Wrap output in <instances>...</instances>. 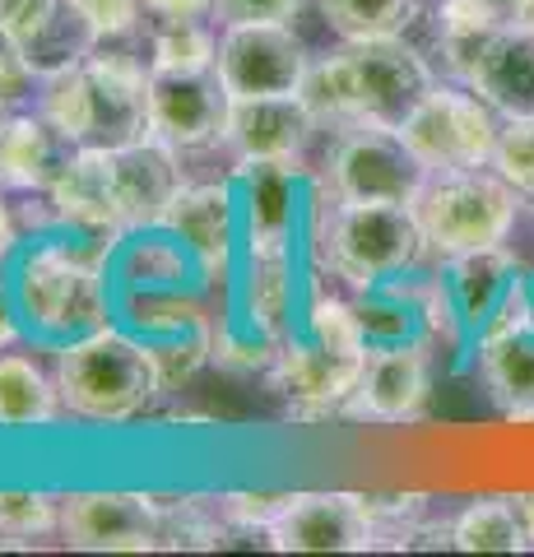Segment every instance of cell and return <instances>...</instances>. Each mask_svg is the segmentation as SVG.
I'll use <instances>...</instances> for the list:
<instances>
[{"instance_id":"obj_1","label":"cell","mask_w":534,"mask_h":557,"mask_svg":"<svg viewBox=\"0 0 534 557\" xmlns=\"http://www.w3.org/2000/svg\"><path fill=\"white\" fill-rule=\"evenodd\" d=\"M112 247L116 242L71 228L24 237V247L0 274H5L10 298L28 325V344H42L51 354V348L116 321Z\"/></svg>"},{"instance_id":"obj_2","label":"cell","mask_w":534,"mask_h":557,"mask_svg":"<svg viewBox=\"0 0 534 557\" xmlns=\"http://www.w3.org/2000/svg\"><path fill=\"white\" fill-rule=\"evenodd\" d=\"M427 251L433 247H427L413 205L339 200L325 190V182L312 186V209H307V256H312V270L344 278L353 293H368L400 274H413Z\"/></svg>"},{"instance_id":"obj_3","label":"cell","mask_w":534,"mask_h":557,"mask_svg":"<svg viewBox=\"0 0 534 557\" xmlns=\"http://www.w3.org/2000/svg\"><path fill=\"white\" fill-rule=\"evenodd\" d=\"M433 65L405 38H353L325 57H312L302 79V98L312 102L321 126H349V121H400L433 94Z\"/></svg>"},{"instance_id":"obj_4","label":"cell","mask_w":534,"mask_h":557,"mask_svg":"<svg viewBox=\"0 0 534 557\" xmlns=\"http://www.w3.org/2000/svg\"><path fill=\"white\" fill-rule=\"evenodd\" d=\"M51 372L65 413L94 428H126L167 395L159 358L126 321H108L71 344L51 348Z\"/></svg>"},{"instance_id":"obj_5","label":"cell","mask_w":534,"mask_h":557,"mask_svg":"<svg viewBox=\"0 0 534 557\" xmlns=\"http://www.w3.org/2000/svg\"><path fill=\"white\" fill-rule=\"evenodd\" d=\"M530 270L507 247L446 256L433 274V339L456 354V368H474L479 348L525 321Z\"/></svg>"},{"instance_id":"obj_6","label":"cell","mask_w":534,"mask_h":557,"mask_svg":"<svg viewBox=\"0 0 534 557\" xmlns=\"http://www.w3.org/2000/svg\"><path fill=\"white\" fill-rule=\"evenodd\" d=\"M516 186L488 168H456V172H433L427 186L419 190V223L423 237L442 260L464 256V251H484L502 247L511 223H516Z\"/></svg>"},{"instance_id":"obj_7","label":"cell","mask_w":534,"mask_h":557,"mask_svg":"<svg viewBox=\"0 0 534 557\" xmlns=\"http://www.w3.org/2000/svg\"><path fill=\"white\" fill-rule=\"evenodd\" d=\"M321 182L339 200H395L413 205L433 172L405 145L400 126L382 121H349L331 131V149L321 163Z\"/></svg>"},{"instance_id":"obj_8","label":"cell","mask_w":534,"mask_h":557,"mask_svg":"<svg viewBox=\"0 0 534 557\" xmlns=\"http://www.w3.org/2000/svg\"><path fill=\"white\" fill-rule=\"evenodd\" d=\"M497 131H502L497 112L464 84H433V94L400 121L405 145L419 153L427 172L488 168L497 153Z\"/></svg>"},{"instance_id":"obj_9","label":"cell","mask_w":534,"mask_h":557,"mask_svg":"<svg viewBox=\"0 0 534 557\" xmlns=\"http://www.w3.org/2000/svg\"><path fill=\"white\" fill-rule=\"evenodd\" d=\"M214 70L233 98L302 94L312 51L293 24H219Z\"/></svg>"},{"instance_id":"obj_10","label":"cell","mask_w":534,"mask_h":557,"mask_svg":"<svg viewBox=\"0 0 534 557\" xmlns=\"http://www.w3.org/2000/svg\"><path fill=\"white\" fill-rule=\"evenodd\" d=\"M243 200V256H284L307 247L312 186L302 163H233Z\"/></svg>"},{"instance_id":"obj_11","label":"cell","mask_w":534,"mask_h":557,"mask_svg":"<svg viewBox=\"0 0 534 557\" xmlns=\"http://www.w3.org/2000/svg\"><path fill=\"white\" fill-rule=\"evenodd\" d=\"M163 502L131 487L61 493V539L75 553H159Z\"/></svg>"},{"instance_id":"obj_12","label":"cell","mask_w":534,"mask_h":557,"mask_svg":"<svg viewBox=\"0 0 534 557\" xmlns=\"http://www.w3.org/2000/svg\"><path fill=\"white\" fill-rule=\"evenodd\" d=\"M233 94L223 89L219 70H149V135L167 139L182 153L223 149Z\"/></svg>"},{"instance_id":"obj_13","label":"cell","mask_w":534,"mask_h":557,"mask_svg":"<svg viewBox=\"0 0 534 557\" xmlns=\"http://www.w3.org/2000/svg\"><path fill=\"white\" fill-rule=\"evenodd\" d=\"M159 223L196 251L204 284L233 288L237 260H243V200H237L233 172L223 182H186Z\"/></svg>"},{"instance_id":"obj_14","label":"cell","mask_w":534,"mask_h":557,"mask_svg":"<svg viewBox=\"0 0 534 557\" xmlns=\"http://www.w3.org/2000/svg\"><path fill=\"white\" fill-rule=\"evenodd\" d=\"M363 376V358L331 354V348L312 344L298 330L280 344V358L270 362V391L288 405L293 423H325V418H344V405Z\"/></svg>"},{"instance_id":"obj_15","label":"cell","mask_w":534,"mask_h":557,"mask_svg":"<svg viewBox=\"0 0 534 557\" xmlns=\"http://www.w3.org/2000/svg\"><path fill=\"white\" fill-rule=\"evenodd\" d=\"M433 344H382L368 348L363 376L344 405V418L353 423H419L433 395Z\"/></svg>"},{"instance_id":"obj_16","label":"cell","mask_w":534,"mask_h":557,"mask_svg":"<svg viewBox=\"0 0 534 557\" xmlns=\"http://www.w3.org/2000/svg\"><path fill=\"white\" fill-rule=\"evenodd\" d=\"M321 131V116L302 94L233 98L223 149L233 153V163H302Z\"/></svg>"},{"instance_id":"obj_17","label":"cell","mask_w":534,"mask_h":557,"mask_svg":"<svg viewBox=\"0 0 534 557\" xmlns=\"http://www.w3.org/2000/svg\"><path fill=\"white\" fill-rule=\"evenodd\" d=\"M265 544L274 553H368L376 530L358 493H293Z\"/></svg>"},{"instance_id":"obj_18","label":"cell","mask_w":534,"mask_h":557,"mask_svg":"<svg viewBox=\"0 0 534 557\" xmlns=\"http://www.w3.org/2000/svg\"><path fill=\"white\" fill-rule=\"evenodd\" d=\"M312 288V265L302 270V251L284 256H243L228 288V307L270 339H288L302 330V302Z\"/></svg>"},{"instance_id":"obj_19","label":"cell","mask_w":534,"mask_h":557,"mask_svg":"<svg viewBox=\"0 0 534 557\" xmlns=\"http://www.w3.org/2000/svg\"><path fill=\"white\" fill-rule=\"evenodd\" d=\"M47 205L57 228L122 242L126 219H122V196H116V177H112V145H79L71 153V163L61 168V177L51 182Z\"/></svg>"},{"instance_id":"obj_20","label":"cell","mask_w":534,"mask_h":557,"mask_svg":"<svg viewBox=\"0 0 534 557\" xmlns=\"http://www.w3.org/2000/svg\"><path fill=\"white\" fill-rule=\"evenodd\" d=\"M112 284H116V302L135 298V293H210L196 251L172 228H163V223L131 228L116 242Z\"/></svg>"},{"instance_id":"obj_21","label":"cell","mask_w":534,"mask_h":557,"mask_svg":"<svg viewBox=\"0 0 534 557\" xmlns=\"http://www.w3.org/2000/svg\"><path fill=\"white\" fill-rule=\"evenodd\" d=\"M182 159H186L182 149H172L167 139L149 131L140 139H126V145H112V177H116V196H122L126 233L159 223L172 196L191 182Z\"/></svg>"},{"instance_id":"obj_22","label":"cell","mask_w":534,"mask_h":557,"mask_svg":"<svg viewBox=\"0 0 534 557\" xmlns=\"http://www.w3.org/2000/svg\"><path fill=\"white\" fill-rule=\"evenodd\" d=\"M368 348L382 344H437L433 339V274H400L390 284L353 293Z\"/></svg>"},{"instance_id":"obj_23","label":"cell","mask_w":534,"mask_h":557,"mask_svg":"<svg viewBox=\"0 0 534 557\" xmlns=\"http://www.w3.org/2000/svg\"><path fill=\"white\" fill-rule=\"evenodd\" d=\"M464 89H474L497 116H534V28H497Z\"/></svg>"},{"instance_id":"obj_24","label":"cell","mask_w":534,"mask_h":557,"mask_svg":"<svg viewBox=\"0 0 534 557\" xmlns=\"http://www.w3.org/2000/svg\"><path fill=\"white\" fill-rule=\"evenodd\" d=\"M79 145H71L51 121L28 108L20 116H10V135H5V172H0V190H14V196H47L51 182L61 177V168L71 163V153Z\"/></svg>"},{"instance_id":"obj_25","label":"cell","mask_w":534,"mask_h":557,"mask_svg":"<svg viewBox=\"0 0 534 557\" xmlns=\"http://www.w3.org/2000/svg\"><path fill=\"white\" fill-rule=\"evenodd\" d=\"M65 418L57 372L28 354H0V432H38Z\"/></svg>"},{"instance_id":"obj_26","label":"cell","mask_w":534,"mask_h":557,"mask_svg":"<svg viewBox=\"0 0 534 557\" xmlns=\"http://www.w3.org/2000/svg\"><path fill=\"white\" fill-rule=\"evenodd\" d=\"M502 24H511V20L502 10H493L488 0H442L433 47H437V61L446 75H451V84H470L479 57L488 51V42L497 38Z\"/></svg>"},{"instance_id":"obj_27","label":"cell","mask_w":534,"mask_h":557,"mask_svg":"<svg viewBox=\"0 0 534 557\" xmlns=\"http://www.w3.org/2000/svg\"><path fill=\"white\" fill-rule=\"evenodd\" d=\"M474 368L484 372V386L493 391V399L502 409L534 405V330L525 321L502 330L497 339L479 348Z\"/></svg>"},{"instance_id":"obj_28","label":"cell","mask_w":534,"mask_h":557,"mask_svg":"<svg viewBox=\"0 0 534 557\" xmlns=\"http://www.w3.org/2000/svg\"><path fill=\"white\" fill-rule=\"evenodd\" d=\"M451 530H456V548L460 553H525V548H534L516 497L470 502V507L451 520Z\"/></svg>"},{"instance_id":"obj_29","label":"cell","mask_w":534,"mask_h":557,"mask_svg":"<svg viewBox=\"0 0 534 557\" xmlns=\"http://www.w3.org/2000/svg\"><path fill=\"white\" fill-rule=\"evenodd\" d=\"M145 51H149V70H214L219 24L214 20H149Z\"/></svg>"},{"instance_id":"obj_30","label":"cell","mask_w":534,"mask_h":557,"mask_svg":"<svg viewBox=\"0 0 534 557\" xmlns=\"http://www.w3.org/2000/svg\"><path fill=\"white\" fill-rule=\"evenodd\" d=\"M316 10L339 42L405 38V28L423 14V0H316Z\"/></svg>"},{"instance_id":"obj_31","label":"cell","mask_w":534,"mask_h":557,"mask_svg":"<svg viewBox=\"0 0 534 557\" xmlns=\"http://www.w3.org/2000/svg\"><path fill=\"white\" fill-rule=\"evenodd\" d=\"M302 335L321 348H331V354L368 358V335H363V321H358V302L335 298L321 284V270H312V288H307V302H302Z\"/></svg>"},{"instance_id":"obj_32","label":"cell","mask_w":534,"mask_h":557,"mask_svg":"<svg viewBox=\"0 0 534 557\" xmlns=\"http://www.w3.org/2000/svg\"><path fill=\"white\" fill-rule=\"evenodd\" d=\"M61 534V497L42 487H0V548H33Z\"/></svg>"},{"instance_id":"obj_33","label":"cell","mask_w":534,"mask_h":557,"mask_svg":"<svg viewBox=\"0 0 534 557\" xmlns=\"http://www.w3.org/2000/svg\"><path fill=\"white\" fill-rule=\"evenodd\" d=\"M274 358H280V339H270L265 330L243 321L233 307L219 311V325H214V368L219 372H233V376L261 372L265 376Z\"/></svg>"},{"instance_id":"obj_34","label":"cell","mask_w":534,"mask_h":557,"mask_svg":"<svg viewBox=\"0 0 534 557\" xmlns=\"http://www.w3.org/2000/svg\"><path fill=\"white\" fill-rule=\"evenodd\" d=\"M98 42H102L98 33L84 24L71 5H65L57 20H51V28L42 33V38H38V42H28L24 51H28L33 70H38V75L47 79V75H61V70H71V65H84Z\"/></svg>"},{"instance_id":"obj_35","label":"cell","mask_w":534,"mask_h":557,"mask_svg":"<svg viewBox=\"0 0 534 557\" xmlns=\"http://www.w3.org/2000/svg\"><path fill=\"white\" fill-rule=\"evenodd\" d=\"M163 502V497H159ZM223 534H228V525H223L219 507L210 511L204 502H163V525H159V548L167 553H210L223 544Z\"/></svg>"},{"instance_id":"obj_36","label":"cell","mask_w":534,"mask_h":557,"mask_svg":"<svg viewBox=\"0 0 534 557\" xmlns=\"http://www.w3.org/2000/svg\"><path fill=\"white\" fill-rule=\"evenodd\" d=\"M493 168L516 186L521 200H534V116H502Z\"/></svg>"},{"instance_id":"obj_37","label":"cell","mask_w":534,"mask_h":557,"mask_svg":"<svg viewBox=\"0 0 534 557\" xmlns=\"http://www.w3.org/2000/svg\"><path fill=\"white\" fill-rule=\"evenodd\" d=\"M38 89H42V75L33 70L24 42H14L0 28V116H20L28 108H38Z\"/></svg>"},{"instance_id":"obj_38","label":"cell","mask_w":534,"mask_h":557,"mask_svg":"<svg viewBox=\"0 0 534 557\" xmlns=\"http://www.w3.org/2000/svg\"><path fill=\"white\" fill-rule=\"evenodd\" d=\"M293 493H223L214 507L223 516V525L237 534H270V525L284 516Z\"/></svg>"},{"instance_id":"obj_39","label":"cell","mask_w":534,"mask_h":557,"mask_svg":"<svg viewBox=\"0 0 534 557\" xmlns=\"http://www.w3.org/2000/svg\"><path fill=\"white\" fill-rule=\"evenodd\" d=\"M65 5H71L98 38H131V33H140L149 24L145 0H65Z\"/></svg>"},{"instance_id":"obj_40","label":"cell","mask_w":534,"mask_h":557,"mask_svg":"<svg viewBox=\"0 0 534 557\" xmlns=\"http://www.w3.org/2000/svg\"><path fill=\"white\" fill-rule=\"evenodd\" d=\"M65 10V0H0V28L10 33L14 42H38L51 28V20Z\"/></svg>"},{"instance_id":"obj_41","label":"cell","mask_w":534,"mask_h":557,"mask_svg":"<svg viewBox=\"0 0 534 557\" xmlns=\"http://www.w3.org/2000/svg\"><path fill=\"white\" fill-rule=\"evenodd\" d=\"M312 0H214V24H293Z\"/></svg>"},{"instance_id":"obj_42","label":"cell","mask_w":534,"mask_h":557,"mask_svg":"<svg viewBox=\"0 0 534 557\" xmlns=\"http://www.w3.org/2000/svg\"><path fill=\"white\" fill-rule=\"evenodd\" d=\"M149 20H214V0H145Z\"/></svg>"},{"instance_id":"obj_43","label":"cell","mask_w":534,"mask_h":557,"mask_svg":"<svg viewBox=\"0 0 534 557\" xmlns=\"http://www.w3.org/2000/svg\"><path fill=\"white\" fill-rule=\"evenodd\" d=\"M24 339H28V325H24L20 307H14V298H10L5 274H0V354H5V348H14V344H24Z\"/></svg>"},{"instance_id":"obj_44","label":"cell","mask_w":534,"mask_h":557,"mask_svg":"<svg viewBox=\"0 0 534 557\" xmlns=\"http://www.w3.org/2000/svg\"><path fill=\"white\" fill-rule=\"evenodd\" d=\"M24 247V223H20V209L5 200V190H0V270L14 260V251Z\"/></svg>"},{"instance_id":"obj_45","label":"cell","mask_w":534,"mask_h":557,"mask_svg":"<svg viewBox=\"0 0 534 557\" xmlns=\"http://www.w3.org/2000/svg\"><path fill=\"white\" fill-rule=\"evenodd\" d=\"M516 507H521V520H525V534H530V544H534V493H521V497H516Z\"/></svg>"},{"instance_id":"obj_46","label":"cell","mask_w":534,"mask_h":557,"mask_svg":"<svg viewBox=\"0 0 534 557\" xmlns=\"http://www.w3.org/2000/svg\"><path fill=\"white\" fill-rule=\"evenodd\" d=\"M525 325L534 330V274L525 278Z\"/></svg>"},{"instance_id":"obj_47","label":"cell","mask_w":534,"mask_h":557,"mask_svg":"<svg viewBox=\"0 0 534 557\" xmlns=\"http://www.w3.org/2000/svg\"><path fill=\"white\" fill-rule=\"evenodd\" d=\"M5 135H10V116H0V172H5Z\"/></svg>"},{"instance_id":"obj_48","label":"cell","mask_w":534,"mask_h":557,"mask_svg":"<svg viewBox=\"0 0 534 557\" xmlns=\"http://www.w3.org/2000/svg\"><path fill=\"white\" fill-rule=\"evenodd\" d=\"M488 5H493V10H502V14H507V20H511V14H516V10H521V0H488Z\"/></svg>"}]
</instances>
